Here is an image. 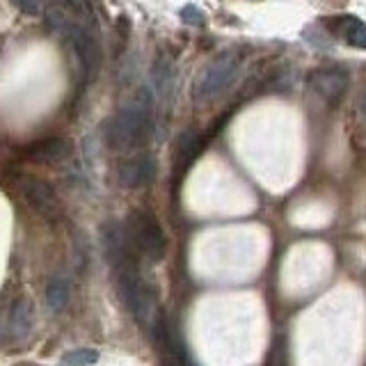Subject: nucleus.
Masks as SVG:
<instances>
[{"mask_svg":"<svg viewBox=\"0 0 366 366\" xmlns=\"http://www.w3.org/2000/svg\"><path fill=\"white\" fill-rule=\"evenodd\" d=\"M46 21H49V26L55 32H60L66 39V44L74 49V55L78 57L85 80L94 78L99 71V44L94 37V30L80 26L78 21H71L62 9H55V7L46 9Z\"/></svg>","mask_w":366,"mask_h":366,"instance_id":"obj_2","label":"nucleus"},{"mask_svg":"<svg viewBox=\"0 0 366 366\" xmlns=\"http://www.w3.org/2000/svg\"><path fill=\"white\" fill-rule=\"evenodd\" d=\"M154 135L152 112L142 106H129L112 114L106 124V142L117 152H131V149L144 147Z\"/></svg>","mask_w":366,"mask_h":366,"instance_id":"obj_1","label":"nucleus"},{"mask_svg":"<svg viewBox=\"0 0 366 366\" xmlns=\"http://www.w3.org/2000/svg\"><path fill=\"white\" fill-rule=\"evenodd\" d=\"M124 227L129 232L131 245L137 252V257H144L149 261H160L165 257V247H167L165 234L152 211L144 209L131 211Z\"/></svg>","mask_w":366,"mask_h":366,"instance_id":"obj_3","label":"nucleus"},{"mask_svg":"<svg viewBox=\"0 0 366 366\" xmlns=\"http://www.w3.org/2000/svg\"><path fill=\"white\" fill-rule=\"evenodd\" d=\"M21 192H23V197L30 202L32 209L37 213H41L44 217L55 220V217L60 215V211H62L60 199H57L55 190L46 181L34 179V177H23L21 179Z\"/></svg>","mask_w":366,"mask_h":366,"instance_id":"obj_5","label":"nucleus"},{"mask_svg":"<svg viewBox=\"0 0 366 366\" xmlns=\"http://www.w3.org/2000/svg\"><path fill=\"white\" fill-rule=\"evenodd\" d=\"M202 144H204V140L197 131H192V129L183 131L174 142V169L186 172L192 160L199 156Z\"/></svg>","mask_w":366,"mask_h":366,"instance_id":"obj_9","label":"nucleus"},{"mask_svg":"<svg viewBox=\"0 0 366 366\" xmlns=\"http://www.w3.org/2000/svg\"><path fill=\"white\" fill-rule=\"evenodd\" d=\"M71 154V144L64 137H49V140L34 142L32 147L26 149V156L34 163H44V165H53V163H62Z\"/></svg>","mask_w":366,"mask_h":366,"instance_id":"obj_8","label":"nucleus"},{"mask_svg":"<svg viewBox=\"0 0 366 366\" xmlns=\"http://www.w3.org/2000/svg\"><path fill=\"white\" fill-rule=\"evenodd\" d=\"M32 325H34V312L28 300H19L14 302L9 312V318H7V335L11 339H28L30 332H32Z\"/></svg>","mask_w":366,"mask_h":366,"instance_id":"obj_11","label":"nucleus"},{"mask_svg":"<svg viewBox=\"0 0 366 366\" xmlns=\"http://www.w3.org/2000/svg\"><path fill=\"white\" fill-rule=\"evenodd\" d=\"M360 112H362V117L366 119V94L360 99Z\"/></svg>","mask_w":366,"mask_h":366,"instance_id":"obj_17","label":"nucleus"},{"mask_svg":"<svg viewBox=\"0 0 366 366\" xmlns=\"http://www.w3.org/2000/svg\"><path fill=\"white\" fill-rule=\"evenodd\" d=\"M71 291H74L71 280L64 272L53 274L49 284H46V305H49L51 312L55 314L66 312V307L71 305Z\"/></svg>","mask_w":366,"mask_h":366,"instance_id":"obj_10","label":"nucleus"},{"mask_svg":"<svg viewBox=\"0 0 366 366\" xmlns=\"http://www.w3.org/2000/svg\"><path fill=\"white\" fill-rule=\"evenodd\" d=\"M156 172H158V163L154 156H147V154H140V156H133V158H126L119 163V169H117V179L124 188H144L149 186L154 179H156Z\"/></svg>","mask_w":366,"mask_h":366,"instance_id":"obj_6","label":"nucleus"},{"mask_svg":"<svg viewBox=\"0 0 366 366\" xmlns=\"http://www.w3.org/2000/svg\"><path fill=\"white\" fill-rule=\"evenodd\" d=\"M181 19H183V23H188V26H204V21H206L204 11L199 7H194V5L183 7L181 9Z\"/></svg>","mask_w":366,"mask_h":366,"instance_id":"obj_16","label":"nucleus"},{"mask_svg":"<svg viewBox=\"0 0 366 366\" xmlns=\"http://www.w3.org/2000/svg\"><path fill=\"white\" fill-rule=\"evenodd\" d=\"M309 85L320 99L339 101L348 89V74L341 66H320L309 76Z\"/></svg>","mask_w":366,"mask_h":366,"instance_id":"obj_7","label":"nucleus"},{"mask_svg":"<svg viewBox=\"0 0 366 366\" xmlns=\"http://www.w3.org/2000/svg\"><path fill=\"white\" fill-rule=\"evenodd\" d=\"M346 39L348 44L357 46V49H366V23L355 21L346 32Z\"/></svg>","mask_w":366,"mask_h":366,"instance_id":"obj_15","label":"nucleus"},{"mask_svg":"<svg viewBox=\"0 0 366 366\" xmlns=\"http://www.w3.org/2000/svg\"><path fill=\"white\" fill-rule=\"evenodd\" d=\"M240 74V60L234 53H224L220 57H215L213 62L206 64L199 76L194 78L192 85V97L194 101H213L227 92L236 83V78Z\"/></svg>","mask_w":366,"mask_h":366,"instance_id":"obj_4","label":"nucleus"},{"mask_svg":"<svg viewBox=\"0 0 366 366\" xmlns=\"http://www.w3.org/2000/svg\"><path fill=\"white\" fill-rule=\"evenodd\" d=\"M64 366H94L99 362V352L92 348H78L62 357Z\"/></svg>","mask_w":366,"mask_h":366,"instance_id":"obj_13","label":"nucleus"},{"mask_svg":"<svg viewBox=\"0 0 366 366\" xmlns=\"http://www.w3.org/2000/svg\"><path fill=\"white\" fill-rule=\"evenodd\" d=\"M169 83H172V66L169 62H165V57H158L154 64V85L160 94H165Z\"/></svg>","mask_w":366,"mask_h":366,"instance_id":"obj_14","label":"nucleus"},{"mask_svg":"<svg viewBox=\"0 0 366 366\" xmlns=\"http://www.w3.org/2000/svg\"><path fill=\"white\" fill-rule=\"evenodd\" d=\"M57 3H62V7L74 16V21L80 23V26H85L89 30H94L99 26L97 9L92 0H57Z\"/></svg>","mask_w":366,"mask_h":366,"instance_id":"obj_12","label":"nucleus"}]
</instances>
